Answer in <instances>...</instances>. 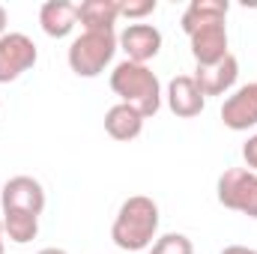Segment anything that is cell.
Listing matches in <instances>:
<instances>
[{
  "mask_svg": "<svg viewBox=\"0 0 257 254\" xmlns=\"http://www.w3.org/2000/svg\"><path fill=\"white\" fill-rule=\"evenodd\" d=\"M111 239L123 251H147L159 239V203L147 194L126 197L111 224Z\"/></svg>",
  "mask_w": 257,
  "mask_h": 254,
  "instance_id": "cell-1",
  "label": "cell"
},
{
  "mask_svg": "<svg viewBox=\"0 0 257 254\" xmlns=\"http://www.w3.org/2000/svg\"><path fill=\"white\" fill-rule=\"evenodd\" d=\"M111 90L120 96L123 105L135 108L144 120L156 117L162 108V84L156 72L144 63H132V60L117 63L111 72Z\"/></svg>",
  "mask_w": 257,
  "mask_h": 254,
  "instance_id": "cell-2",
  "label": "cell"
},
{
  "mask_svg": "<svg viewBox=\"0 0 257 254\" xmlns=\"http://www.w3.org/2000/svg\"><path fill=\"white\" fill-rule=\"evenodd\" d=\"M117 48L120 42L114 30H84L78 39H72L66 60L78 78H99L111 66Z\"/></svg>",
  "mask_w": 257,
  "mask_h": 254,
  "instance_id": "cell-3",
  "label": "cell"
},
{
  "mask_svg": "<svg viewBox=\"0 0 257 254\" xmlns=\"http://www.w3.org/2000/svg\"><path fill=\"white\" fill-rule=\"evenodd\" d=\"M218 203L242 212L248 218H257V174L248 168H227L218 177Z\"/></svg>",
  "mask_w": 257,
  "mask_h": 254,
  "instance_id": "cell-4",
  "label": "cell"
},
{
  "mask_svg": "<svg viewBox=\"0 0 257 254\" xmlns=\"http://www.w3.org/2000/svg\"><path fill=\"white\" fill-rule=\"evenodd\" d=\"M39 60L36 42L27 33L9 30L0 36V84H12L18 81L24 72H30Z\"/></svg>",
  "mask_w": 257,
  "mask_h": 254,
  "instance_id": "cell-5",
  "label": "cell"
},
{
  "mask_svg": "<svg viewBox=\"0 0 257 254\" xmlns=\"http://www.w3.org/2000/svg\"><path fill=\"white\" fill-rule=\"evenodd\" d=\"M189 48H192V57L197 66H212L218 60H224L230 51H227V27L224 21H209V24H200L189 33Z\"/></svg>",
  "mask_w": 257,
  "mask_h": 254,
  "instance_id": "cell-6",
  "label": "cell"
},
{
  "mask_svg": "<svg viewBox=\"0 0 257 254\" xmlns=\"http://www.w3.org/2000/svg\"><path fill=\"white\" fill-rule=\"evenodd\" d=\"M221 123L230 132H248L257 126V81L236 87L221 105Z\"/></svg>",
  "mask_w": 257,
  "mask_h": 254,
  "instance_id": "cell-7",
  "label": "cell"
},
{
  "mask_svg": "<svg viewBox=\"0 0 257 254\" xmlns=\"http://www.w3.org/2000/svg\"><path fill=\"white\" fill-rule=\"evenodd\" d=\"M0 203H3V209H21V212L42 215V209H45V189H42L39 180L21 174V177L6 180V186L0 191Z\"/></svg>",
  "mask_w": 257,
  "mask_h": 254,
  "instance_id": "cell-8",
  "label": "cell"
},
{
  "mask_svg": "<svg viewBox=\"0 0 257 254\" xmlns=\"http://www.w3.org/2000/svg\"><path fill=\"white\" fill-rule=\"evenodd\" d=\"M117 42L126 51V60L147 66V60H153L162 51V30L153 27V24L138 21V24H128L126 30L117 36Z\"/></svg>",
  "mask_w": 257,
  "mask_h": 254,
  "instance_id": "cell-9",
  "label": "cell"
},
{
  "mask_svg": "<svg viewBox=\"0 0 257 254\" xmlns=\"http://www.w3.org/2000/svg\"><path fill=\"white\" fill-rule=\"evenodd\" d=\"M192 78L197 84V90L203 93V99L206 96H224V93L233 90V84L239 78V60L233 54H227L224 60H218L212 66H197Z\"/></svg>",
  "mask_w": 257,
  "mask_h": 254,
  "instance_id": "cell-10",
  "label": "cell"
},
{
  "mask_svg": "<svg viewBox=\"0 0 257 254\" xmlns=\"http://www.w3.org/2000/svg\"><path fill=\"white\" fill-rule=\"evenodd\" d=\"M168 108H171V114H177V117H183V120H192V117H200L203 114V105H206V99H203V93L197 90V84H194L192 75H177L171 84H168Z\"/></svg>",
  "mask_w": 257,
  "mask_h": 254,
  "instance_id": "cell-11",
  "label": "cell"
},
{
  "mask_svg": "<svg viewBox=\"0 0 257 254\" xmlns=\"http://www.w3.org/2000/svg\"><path fill=\"white\" fill-rule=\"evenodd\" d=\"M39 24H42L45 36L63 39L78 24V3H69V0H48V3H42Z\"/></svg>",
  "mask_w": 257,
  "mask_h": 254,
  "instance_id": "cell-12",
  "label": "cell"
},
{
  "mask_svg": "<svg viewBox=\"0 0 257 254\" xmlns=\"http://www.w3.org/2000/svg\"><path fill=\"white\" fill-rule=\"evenodd\" d=\"M105 132H108L114 141H135V138L144 132V117H141L135 108L117 102L114 108L105 111Z\"/></svg>",
  "mask_w": 257,
  "mask_h": 254,
  "instance_id": "cell-13",
  "label": "cell"
},
{
  "mask_svg": "<svg viewBox=\"0 0 257 254\" xmlns=\"http://www.w3.org/2000/svg\"><path fill=\"white\" fill-rule=\"evenodd\" d=\"M120 18V3L117 0H84L78 3V21L84 30H114Z\"/></svg>",
  "mask_w": 257,
  "mask_h": 254,
  "instance_id": "cell-14",
  "label": "cell"
},
{
  "mask_svg": "<svg viewBox=\"0 0 257 254\" xmlns=\"http://www.w3.org/2000/svg\"><path fill=\"white\" fill-rule=\"evenodd\" d=\"M227 0H192L189 6H186V12H183V18H180V24H183V33L189 36L194 27H200V24H209V21H224L227 18Z\"/></svg>",
  "mask_w": 257,
  "mask_h": 254,
  "instance_id": "cell-15",
  "label": "cell"
},
{
  "mask_svg": "<svg viewBox=\"0 0 257 254\" xmlns=\"http://www.w3.org/2000/svg\"><path fill=\"white\" fill-rule=\"evenodd\" d=\"M0 221H3L6 239L15 242V245H27V242H33L36 233H39V215H33V212L3 209V218H0Z\"/></svg>",
  "mask_w": 257,
  "mask_h": 254,
  "instance_id": "cell-16",
  "label": "cell"
},
{
  "mask_svg": "<svg viewBox=\"0 0 257 254\" xmlns=\"http://www.w3.org/2000/svg\"><path fill=\"white\" fill-rule=\"evenodd\" d=\"M150 254H194V245L186 233H162L150 245Z\"/></svg>",
  "mask_w": 257,
  "mask_h": 254,
  "instance_id": "cell-17",
  "label": "cell"
},
{
  "mask_svg": "<svg viewBox=\"0 0 257 254\" xmlns=\"http://www.w3.org/2000/svg\"><path fill=\"white\" fill-rule=\"evenodd\" d=\"M117 3H120V15L135 21V24L156 12V0H117Z\"/></svg>",
  "mask_w": 257,
  "mask_h": 254,
  "instance_id": "cell-18",
  "label": "cell"
},
{
  "mask_svg": "<svg viewBox=\"0 0 257 254\" xmlns=\"http://www.w3.org/2000/svg\"><path fill=\"white\" fill-rule=\"evenodd\" d=\"M242 159H245V165H248V171H254L257 174V132L242 144Z\"/></svg>",
  "mask_w": 257,
  "mask_h": 254,
  "instance_id": "cell-19",
  "label": "cell"
},
{
  "mask_svg": "<svg viewBox=\"0 0 257 254\" xmlns=\"http://www.w3.org/2000/svg\"><path fill=\"white\" fill-rule=\"evenodd\" d=\"M218 254H257V248H248V245H224Z\"/></svg>",
  "mask_w": 257,
  "mask_h": 254,
  "instance_id": "cell-20",
  "label": "cell"
},
{
  "mask_svg": "<svg viewBox=\"0 0 257 254\" xmlns=\"http://www.w3.org/2000/svg\"><path fill=\"white\" fill-rule=\"evenodd\" d=\"M6 24H9V12H6V6H0V36L6 33Z\"/></svg>",
  "mask_w": 257,
  "mask_h": 254,
  "instance_id": "cell-21",
  "label": "cell"
},
{
  "mask_svg": "<svg viewBox=\"0 0 257 254\" xmlns=\"http://www.w3.org/2000/svg\"><path fill=\"white\" fill-rule=\"evenodd\" d=\"M6 251V233H3V221H0V254Z\"/></svg>",
  "mask_w": 257,
  "mask_h": 254,
  "instance_id": "cell-22",
  "label": "cell"
},
{
  "mask_svg": "<svg viewBox=\"0 0 257 254\" xmlns=\"http://www.w3.org/2000/svg\"><path fill=\"white\" fill-rule=\"evenodd\" d=\"M36 254H69V251H63V248H42V251H36Z\"/></svg>",
  "mask_w": 257,
  "mask_h": 254,
  "instance_id": "cell-23",
  "label": "cell"
},
{
  "mask_svg": "<svg viewBox=\"0 0 257 254\" xmlns=\"http://www.w3.org/2000/svg\"><path fill=\"white\" fill-rule=\"evenodd\" d=\"M0 105H3V102H0Z\"/></svg>",
  "mask_w": 257,
  "mask_h": 254,
  "instance_id": "cell-24",
  "label": "cell"
}]
</instances>
